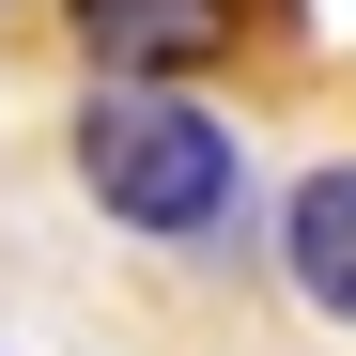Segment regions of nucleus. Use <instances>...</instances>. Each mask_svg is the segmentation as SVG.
<instances>
[{
	"label": "nucleus",
	"instance_id": "obj_1",
	"mask_svg": "<svg viewBox=\"0 0 356 356\" xmlns=\"http://www.w3.org/2000/svg\"><path fill=\"white\" fill-rule=\"evenodd\" d=\"M78 186L124 217V232H155V248H202V232H232V202H248V155H232L217 108L108 78L78 108Z\"/></svg>",
	"mask_w": 356,
	"mask_h": 356
},
{
	"label": "nucleus",
	"instance_id": "obj_2",
	"mask_svg": "<svg viewBox=\"0 0 356 356\" xmlns=\"http://www.w3.org/2000/svg\"><path fill=\"white\" fill-rule=\"evenodd\" d=\"M78 16V47L108 78H140V93H170V78H202L217 47H232V16H248V0H63Z\"/></svg>",
	"mask_w": 356,
	"mask_h": 356
},
{
	"label": "nucleus",
	"instance_id": "obj_3",
	"mask_svg": "<svg viewBox=\"0 0 356 356\" xmlns=\"http://www.w3.org/2000/svg\"><path fill=\"white\" fill-rule=\"evenodd\" d=\"M279 264H294V294H310L325 325H356V155H325L310 186L279 202Z\"/></svg>",
	"mask_w": 356,
	"mask_h": 356
}]
</instances>
